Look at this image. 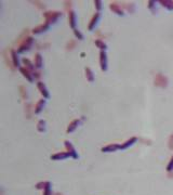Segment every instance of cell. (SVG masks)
<instances>
[{
    "instance_id": "obj_1",
    "label": "cell",
    "mask_w": 173,
    "mask_h": 195,
    "mask_svg": "<svg viewBox=\"0 0 173 195\" xmlns=\"http://www.w3.org/2000/svg\"><path fill=\"white\" fill-rule=\"evenodd\" d=\"M45 19V23L47 24H51V23H54L55 21H57L59 16H62V13L59 11H48L43 14Z\"/></svg>"
},
{
    "instance_id": "obj_2",
    "label": "cell",
    "mask_w": 173,
    "mask_h": 195,
    "mask_svg": "<svg viewBox=\"0 0 173 195\" xmlns=\"http://www.w3.org/2000/svg\"><path fill=\"white\" fill-rule=\"evenodd\" d=\"M154 83L155 86L160 88H166L168 86V78L166 77L162 74H156L155 79H154Z\"/></svg>"
},
{
    "instance_id": "obj_3",
    "label": "cell",
    "mask_w": 173,
    "mask_h": 195,
    "mask_svg": "<svg viewBox=\"0 0 173 195\" xmlns=\"http://www.w3.org/2000/svg\"><path fill=\"white\" fill-rule=\"evenodd\" d=\"M34 42V39L33 37H27V38L24 39V41L20 44V48L17 49V53H22L24 51H27L28 49L30 48V46Z\"/></svg>"
},
{
    "instance_id": "obj_4",
    "label": "cell",
    "mask_w": 173,
    "mask_h": 195,
    "mask_svg": "<svg viewBox=\"0 0 173 195\" xmlns=\"http://www.w3.org/2000/svg\"><path fill=\"white\" fill-rule=\"evenodd\" d=\"M100 65H101V69L103 72L107 71V55H106L105 51L100 52Z\"/></svg>"
},
{
    "instance_id": "obj_5",
    "label": "cell",
    "mask_w": 173,
    "mask_h": 195,
    "mask_svg": "<svg viewBox=\"0 0 173 195\" xmlns=\"http://www.w3.org/2000/svg\"><path fill=\"white\" fill-rule=\"evenodd\" d=\"M64 143H65V147L67 149V151H68V153L70 154V156H71L73 158H78V154H77V152H76L75 147L73 146V144L69 141H67V140H66Z\"/></svg>"
},
{
    "instance_id": "obj_6",
    "label": "cell",
    "mask_w": 173,
    "mask_h": 195,
    "mask_svg": "<svg viewBox=\"0 0 173 195\" xmlns=\"http://www.w3.org/2000/svg\"><path fill=\"white\" fill-rule=\"evenodd\" d=\"M117 150H120V144H117V143H113V144H109V145H107V146L102 147V152H103V153L116 152Z\"/></svg>"
},
{
    "instance_id": "obj_7",
    "label": "cell",
    "mask_w": 173,
    "mask_h": 195,
    "mask_svg": "<svg viewBox=\"0 0 173 195\" xmlns=\"http://www.w3.org/2000/svg\"><path fill=\"white\" fill-rule=\"evenodd\" d=\"M67 157H71L68 152H61V153H56V154L51 156V159H53V161H61V159H65Z\"/></svg>"
},
{
    "instance_id": "obj_8",
    "label": "cell",
    "mask_w": 173,
    "mask_h": 195,
    "mask_svg": "<svg viewBox=\"0 0 173 195\" xmlns=\"http://www.w3.org/2000/svg\"><path fill=\"white\" fill-rule=\"evenodd\" d=\"M37 87H38L40 93L43 95V98H45V99H48V98H50V94H49V92H48V90H47V87L45 86V83H41V81H38V83H37Z\"/></svg>"
},
{
    "instance_id": "obj_9",
    "label": "cell",
    "mask_w": 173,
    "mask_h": 195,
    "mask_svg": "<svg viewBox=\"0 0 173 195\" xmlns=\"http://www.w3.org/2000/svg\"><path fill=\"white\" fill-rule=\"evenodd\" d=\"M20 72H21V74L24 76L29 83H33L34 81V77H33V75L30 74V72L27 69V68H25V67H20Z\"/></svg>"
},
{
    "instance_id": "obj_10",
    "label": "cell",
    "mask_w": 173,
    "mask_h": 195,
    "mask_svg": "<svg viewBox=\"0 0 173 195\" xmlns=\"http://www.w3.org/2000/svg\"><path fill=\"white\" fill-rule=\"evenodd\" d=\"M136 141H138V138L132 136L131 139H129V140H127V141L124 142V144H120V150H126V149H128L129 146L133 145Z\"/></svg>"
},
{
    "instance_id": "obj_11",
    "label": "cell",
    "mask_w": 173,
    "mask_h": 195,
    "mask_svg": "<svg viewBox=\"0 0 173 195\" xmlns=\"http://www.w3.org/2000/svg\"><path fill=\"white\" fill-rule=\"evenodd\" d=\"M68 20H69V25L73 29L76 27V13L73 10H70L68 12Z\"/></svg>"
},
{
    "instance_id": "obj_12",
    "label": "cell",
    "mask_w": 173,
    "mask_h": 195,
    "mask_svg": "<svg viewBox=\"0 0 173 195\" xmlns=\"http://www.w3.org/2000/svg\"><path fill=\"white\" fill-rule=\"evenodd\" d=\"M99 19H100V13L99 12H96L95 14L92 16V19L90 21V24H89V30H92V29L95 27V25L98 24V22H99Z\"/></svg>"
},
{
    "instance_id": "obj_13",
    "label": "cell",
    "mask_w": 173,
    "mask_h": 195,
    "mask_svg": "<svg viewBox=\"0 0 173 195\" xmlns=\"http://www.w3.org/2000/svg\"><path fill=\"white\" fill-rule=\"evenodd\" d=\"M109 8H110V10L114 12V13H116V14L118 15H124V11H122V9L119 7L117 3H115V2H112L110 5H109Z\"/></svg>"
},
{
    "instance_id": "obj_14",
    "label": "cell",
    "mask_w": 173,
    "mask_h": 195,
    "mask_svg": "<svg viewBox=\"0 0 173 195\" xmlns=\"http://www.w3.org/2000/svg\"><path fill=\"white\" fill-rule=\"evenodd\" d=\"M49 24H47V23H45V24L42 25H39V26H37V27H35L34 29H33V33L34 34H40V33H43V32H45V30H48V28H49Z\"/></svg>"
},
{
    "instance_id": "obj_15",
    "label": "cell",
    "mask_w": 173,
    "mask_h": 195,
    "mask_svg": "<svg viewBox=\"0 0 173 195\" xmlns=\"http://www.w3.org/2000/svg\"><path fill=\"white\" fill-rule=\"evenodd\" d=\"M45 99H41V100H39L38 102H37V104H36V106H35V114H39L42 110H43V107H45Z\"/></svg>"
},
{
    "instance_id": "obj_16",
    "label": "cell",
    "mask_w": 173,
    "mask_h": 195,
    "mask_svg": "<svg viewBox=\"0 0 173 195\" xmlns=\"http://www.w3.org/2000/svg\"><path fill=\"white\" fill-rule=\"evenodd\" d=\"M41 66H42V56L40 53H36L35 54V67L41 68Z\"/></svg>"
},
{
    "instance_id": "obj_17",
    "label": "cell",
    "mask_w": 173,
    "mask_h": 195,
    "mask_svg": "<svg viewBox=\"0 0 173 195\" xmlns=\"http://www.w3.org/2000/svg\"><path fill=\"white\" fill-rule=\"evenodd\" d=\"M80 124V119H75L73 122H70L68 125V128H67V132H73L78 127V125Z\"/></svg>"
},
{
    "instance_id": "obj_18",
    "label": "cell",
    "mask_w": 173,
    "mask_h": 195,
    "mask_svg": "<svg viewBox=\"0 0 173 195\" xmlns=\"http://www.w3.org/2000/svg\"><path fill=\"white\" fill-rule=\"evenodd\" d=\"M11 55H12V60H13V64H14V66L19 67V66H20V60H19L17 53L15 52L14 50H11Z\"/></svg>"
},
{
    "instance_id": "obj_19",
    "label": "cell",
    "mask_w": 173,
    "mask_h": 195,
    "mask_svg": "<svg viewBox=\"0 0 173 195\" xmlns=\"http://www.w3.org/2000/svg\"><path fill=\"white\" fill-rule=\"evenodd\" d=\"M85 77H87V79L89 80L90 83H92L94 80V75H93V72L91 71V68L89 67H85Z\"/></svg>"
},
{
    "instance_id": "obj_20",
    "label": "cell",
    "mask_w": 173,
    "mask_h": 195,
    "mask_svg": "<svg viewBox=\"0 0 173 195\" xmlns=\"http://www.w3.org/2000/svg\"><path fill=\"white\" fill-rule=\"evenodd\" d=\"M23 63L25 64V68H27L28 71H34L35 69V65L30 62L28 58H23Z\"/></svg>"
},
{
    "instance_id": "obj_21",
    "label": "cell",
    "mask_w": 173,
    "mask_h": 195,
    "mask_svg": "<svg viewBox=\"0 0 173 195\" xmlns=\"http://www.w3.org/2000/svg\"><path fill=\"white\" fill-rule=\"evenodd\" d=\"M37 129L39 132H43L45 130V122L43 119H40L38 124H37Z\"/></svg>"
},
{
    "instance_id": "obj_22",
    "label": "cell",
    "mask_w": 173,
    "mask_h": 195,
    "mask_svg": "<svg viewBox=\"0 0 173 195\" xmlns=\"http://www.w3.org/2000/svg\"><path fill=\"white\" fill-rule=\"evenodd\" d=\"M160 3L166 7L168 10H173V1H169V0H166V1H160Z\"/></svg>"
},
{
    "instance_id": "obj_23",
    "label": "cell",
    "mask_w": 173,
    "mask_h": 195,
    "mask_svg": "<svg viewBox=\"0 0 173 195\" xmlns=\"http://www.w3.org/2000/svg\"><path fill=\"white\" fill-rule=\"evenodd\" d=\"M95 46L101 49V51H105V49H106V44H104L102 40H100V39L95 40Z\"/></svg>"
},
{
    "instance_id": "obj_24",
    "label": "cell",
    "mask_w": 173,
    "mask_h": 195,
    "mask_svg": "<svg viewBox=\"0 0 173 195\" xmlns=\"http://www.w3.org/2000/svg\"><path fill=\"white\" fill-rule=\"evenodd\" d=\"M43 195H52V193H51V183L50 182H47V184H45V188L43 189Z\"/></svg>"
},
{
    "instance_id": "obj_25",
    "label": "cell",
    "mask_w": 173,
    "mask_h": 195,
    "mask_svg": "<svg viewBox=\"0 0 173 195\" xmlns=\"http://www.w3.org/2000/svg\"><path fill=\"white\" fill-rule=\"evenodd\" d=\"M74 34H75V36H76L77 38L79 39V40H82V39H83V35L81 34L78 29H76V28L74 29Z\"/></svg>"
},
{
    "instance_id": "obj_26",
    "label": "cell",
    "mask_w": 173,
    "mask_h": 195,
    "mask_svg": "<svg viewBox=\"0 0 173 195\" xmlns=\"http://www.w3.org/2000/svg\"><path fill=\"white\" fill-rule=\"evenodd\" d=\"M167 170H168V171H172L173 170V156L171 157V159H170L168 166H167Z\"/></svg>"
},
{
    "instance_id": "obj_27",
    "label": "cell",
    "mask_w": 173,
    "mask_h": 195,
    "mask_svg": "<svg viewBox=\"0 0 173 195\" xmlns=\"http://www.w3.org/2000/svg\"><path fill=\"white\" fill-rule=\"evenodd\" d=\"M45 184H47V182H39V183H37L36 188H37L38 190H43L45 188Z\"/></svg>"
},
{
    "instance_id": "obj_28",
    "label": "cell",
    "mask_w": 173,
    "mask_h": 195,
    "mask_svg": "<svg viewBox=\"0 0 173 195\" xmlns=\"http://www.w3.org/2000/svg\"><path fill=\"white\" fill-rule=\"evenodd\" d=\"M94 5H95V7H96L98 11H100L101 8H102V1H100V0H95V1H94Z\"/></svg>"
},
{
    "instance_id": "obj_29",
    "label": "cell",
    "mask_w": 173,
    "mask_h": 195,
    "mask_svg": "<svg viewBox=\"0 0 173 195\" xmlns=\"http://www.w3.org/2000/svg\"><path fill=\"white\" fill-rule=\"evenodd\" d=\"M155 3H156V1H149L148 2V8L152 10L153 12H155V9H154V8H155Z\"/></svg>"
},
{
    "instance_id": "obj_30",
    "label": "cell",
    "mask_w": 173,
    "mask_h": 195,
    "mask_svg": "<svg viewBox=\"0 0 173 195\" xmlns=\"http://www.w3.org/2000/svg\"><path fill=\"white\" fill-rule=\"evenodd\" d=\"M169 147H170L171 150H173V133L171 134V136H170V140H169Z\"/></svg>"
},
{
    "instance_id": "obj_31",
    "label": "cell",
    "mask_w": 173,
    "mask_h": 195,
    "mask_svg": "<svg viewBox=\"0 0 173 195\" xmlns=\"http://www.w3.org/2000/svg\"><path fill=\"white\" fill-rule=\"evenodd\" d=\"M20 89L21 90H24V87H20ZM22 94H23V98L25 99V98H26V94L24 93V91H22Z\"/></svg>"
}]
</instances>
